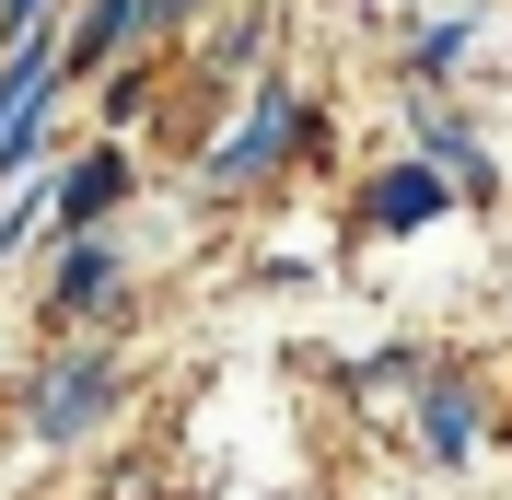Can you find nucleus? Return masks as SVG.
I'll list each match as a JSON object with an SVG mask.
<instances>
[{"label":"nucleus","instance_id":"nucleus-3","mask_svg":"<svg viewBox=\"0 0 512 500\" xmlns=\"http://www.w3.org/2000/svg\"><path fill=\"white\" fill-rule=\"evenodd\" d=\"M140 12H152V0H94V24L70 35V70H94V59H105V47H117V35H128V24H140Z\"/></svg>","mask_w":512,"mask_h":500},{"label":"nucleus","instance_id":"nucleus-6","mask_svg":"<svg viewBox=\"0 0 512 500\" xmlns=\"http://www.w3.org/2000/svg\"><path fill=\"white\" fill-rule=\"evenodd\" d=\"M105 280H117V268H105V245H82V256H70V268H59V314H70V303H94Z\"/></svg>","mask_w":512,"mask_h":500},{"label":"nucleus","instance_id":"nucleus-1","mask_svg":"<svg viewBox=\"0 0 512 500\" xmlns=\"http://www.w3.org/2000/svg\"><path fill=\"white\" fill-rule=\"evenodd\" d=\"M280 140H291V94H256V117L233 128L222 152H210V175H222V187H245L256 163H280Z\"/></svg>","mask_w":512,"mask_h":500},{"label":"nucleus","instance_id":"nucleus-2","mask_svg":"<svg viewBox=\"0 0 512 500\" xmlns=\"http://www.w3.org/2000/svg\"><path fill=\"white\" fill-rule=\"evenodd\" d=\"M94 407H105V361H82V373H59L47 396H35V431H82Z\"/></svg>","mask_w":512,"mask_h":500},{"label":"nucleus","instance_id":"nucleus-5","mask_svg":"<svg viewBox=\"0 0 512 500\" xmlns=\"http://www.w3.org/2000/svg\"><path fill=\"white\" fill-rule=\"evenodd\" d=\"M431 210H443L431 175H384V187H373V221H431Z\"/></svg>","mask_w":512,"mask_h":500},{"label":"nucleus","instance_id":"nucleus-4","mask_svg":"<svg viewBox=\"0 0 512 500\" xmlns=\"http://www.w3.org/2000/svg\"><path fill=\"white\" fill-rule=\"evenodd\" d=\"M117 187H128V163H82V175L59 187V221H94V210H105Z\"/></svg>","mask_w":512,"mask_h":500},{"label":"nucleus","instance_id":"nucleus-7","mask_svg":"<svg viewBox=\"0 0 512 500\" xmlns=\"http://www.w3.org/2000/svg\"><path fill=\"white\" fill-rule=\"evenodd\" d=\"M152 12H175V0H152Z\"/></svg>","mask_w":512,"mask_h":500}]
</instances>
